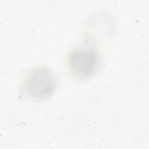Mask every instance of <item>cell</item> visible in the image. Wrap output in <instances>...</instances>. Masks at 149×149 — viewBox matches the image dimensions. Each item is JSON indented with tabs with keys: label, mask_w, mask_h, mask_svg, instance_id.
<instances>
[{
	"label": "cell",
	"mask_w": 149,
	"mask_h": 149,
	"mask_svg": "<svg viewBox=\"0 0 149 149\" xmlns=\"http://www.w3.org/2000/svg\"><path fill=\"white\" fill-rule=\"evenodd\" d=\"M70 73L79 79H87L93 76L100 65L98 53L92 48H77L72 50L67 58Z\"/></svg>",
	"instance_id": "obj_2"
},
{
	"label": "cell",
	"mask_w": 149,
	"mask_h": 149,
	"mask_svg": "<svg viewBox=\"0 0 149 149\" xmlns=\"http://www.w3.org/2000/svg\"><path fill=\"white\" fill-rule=\"evenodd\" d=\"M57 80L53 72L47 67L40 66L27 75L22 88L28 98L41 101L49 97L55 92Z\"/></svg>",
	"instance_id": "obj_1"
}]
</instances>
